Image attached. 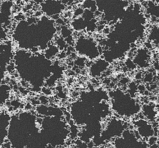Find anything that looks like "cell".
<instances>
[{
  "label": "cell",
  "instance_id": "e0dca14e",
  "mask_svg": "<svg viewBox=\"0 0 159 148\" xmlns=\"http://www.w3.org/2000/svg\"><path fill=\"white\" fill-rule=\"evenodd\" d=\"M13 7L14 3L12 0H3L0 4V12L5 16L11 18Z\"/></svg>",
  "mask_w": 159,
  "mask_h": 148
},
{
  "label": "cell",
  "instance_id": "8992f818",
  "mask_svg": "<svg viewBox=\"0 0 159 148\" xmlns=\"http://www.w3.org/2000/svg\"><path fill=\"white\" fill-rule=\"evenodd\" d=\"M73 48L79 56L91 61L100 57L102 52L100 45L93 37L84 34L75 39Z\"/></svg>",
  "mask_w": 159,
  "mask_h": 148
},
{
  "label": "cell",
  "instance_id": "44dd1931",
  "mask_svg": "<svg viewBox=\"0 0 159 148\" xmlns=\"http://www.w3.org/2000/svg\"><path fill=\"white\" fill-rule=\"evenodd\" d=\"M54 43L56 44V45L59 48L60 50L65 49V48L67 46V43L66 40L60 36L56 38V40Z\"/></svg>",
  "mask_w": 159,
  "mask_h": 148
},
{
  "label": "cell",
  "instance_id": "3957f363",
  "mask_svg": "<svg viewBox=\"0 0 159 148\" xmlns=\"http://www.w3.org/2000/svg\"><path fill=\"white\" fill-rule=\"evenodd\" d=\"M39 131L35 114L23 111L11 117L7 139L12 148H27L30 139Z\"/></svg>",
  "mask_w": 159,
  "mask_h": 148
},
{
  "label": "cell",
  "instance_id": "7c38bea8",
  "mask_svg": "<svg viewBox=\"0 0 159 148\" xmlns=\"http://www.w3.org/2000/svg\"><path fill=\"white\" fill-rule=\"evenodd\" d=\"M3 51L0 52V79H2L7 72L8 65L12 62L14 52L11 42L6 41Z\"/></svg>",
  "mask_w": 159,
  "mask_h": 148
},
{
  "label": "cell",
  "instance_id": "ffe728a7",
  "mask_svg": "<svg viewBox=\"0 0 159 148\" xmlns=\"http://www.w3.org/2000/svg\"><path fill=\"white\" fill-rule=\"evenodd\" d=\"M81 6L84 9H89L94 12L98 11L95 0H83Z\"/></svg>",
  "mask_w": 159,
  "mask_h": 148
},
{
  "label": "cell",
  "instance_id": "603a6c76",
  "mask_svg": "<svg viewBox=\"0 0 159 148\" xmlns=\"http://www.w3.org/2000/svg\"><path fill=\"white\" fill-rule=\"evenodd\" d=\"M84 9L81 6H78L76 7L73 11V16L74 17H81L83 13Z\"/></svg>",
  "mask_w": 159,
  "mask_h": 148
},
{
  "label": "cell",
  "instance_id": "2e32d148",
  "mask_svg": "<svg viewBox=\"0 0 159 148\" xmlns=\"http://www.w3.org/2000/svg\"><path fill=\"white\" fill-rule=\"evenodd\" d=\"M11 96V87L7 83L0 84V107L6 104Z\"/></svg>",
  "mask_w": 159,
  "mask_h": 148
},
{
  "label": "cell",
  "instance_id": "5bb4252c",
  "mask_svg": "<svg viewBox=\"0 0 159 148\" xmlns=\"http://www.w3.org/2000/svg\"><path fill=\"white\" fill-rule=\"evenodd\" d=\"M86 21L81 16L74 17L70 22V27L73 31L81 32L86 30Z\"/></svg>",
  "mask_w": 159,
  "mask_h": 148
},
{
  "label": "cell",
  "instance_id": "9a60e30c",
  "mask_svg": "<svg viewBox=\"0 0 159 148\" xmlns=\"http://www.w3.org/2000/svg\"><path fill=\"white\" fill-rule=\"evenodd\" d=\"M60 51V50L56 45V44L52 42L46 47V49L43 51L42 53L45 58L52 61L59 55Z\"/></svg>",
  "mask_w": 159,
  "mask_h": 148
},
{
  "label": "cell",
  "instance_id": "83f0119b",
  "mask_svg": "<svg viewBox=\"0 0 159 148\" xmlns=\"http://www.w3.org/2000/svg\"><path fill=\"white\" fill-rule=\"evenodd\" d=\"M157 137H158V139H159V128L157 131Z\"/></svg>",
  "mask_w": 159,
  "mask_h": 148
},
{
  "label": "cell",
  "instance_id": "ba28073f",
  "mask_svg": "<svg viewBox=\"0 0 159 148\" xmlns=\"http://www.w3.org/2000/svg\"><path fill=\"white\" fill-rule=\"evenodd\" d=\"M66 6L61 0H45L40 5V9L42 15L53 20L57 19L63 13Z\"/></svg>",
  "mask_w": 159,
  "mask_h": 148
},
{
  "label": "cell",
  "instance_id": "7402d4cb",
  "mask_svg": "<svg viewBox=\"0 0 159 148\" xmlns=\"http://www.w3.org/2000/svg\"><path fill=\"white\" fill-rule=\"evenodd\" d=\"M7 32L5 30V28H4V26L0 24V39L1 40H6V38H7Z\"/></svg>",
  "mask_w": 159,
  "mask_h": 148
},
{
  "label": "cell",
  "instance_id": "484cf974",
  "mask_svg": "<svg viewBox=\"0 0 159 148\" xmlns=\"http://www.w3.org/2000/svg\"><path fill=\"white\" fill-rule=\"evenodd\" d=\"M35 4H39V6L45 1V0H32Z\"/></svg>",
  "mask_w": 159,
  "mask_h": 148
},
{
  "label": "cell",
  "instance_id": "52a82bcc",
  "mask_svg": "<svg viewBox=\"0 0 159 148\" xmlns=\"http://www.w3.org/2000/svg\"><path fill=\"white\" fill-rule=\"evenodd\" d=\"M127 129L125 122L121 118L118 117L110 118L102 128L101 136L104 142L114 140L121 137Z\"/></svg>",
  "mask_w": 159,
  "mask_h": 148
},
{
  "label": "cell",
  "instance_id": "cb8c5ba5",
  "mask_svg": "<svg viewBox=\"0 0 159 148\" xmlns=\"http://www.w3.org/2000/svg\"><path fill=\"white\" fill-rule=\"evenodd\" d=\"M61 2L65 5H71L72 4H74L75 2H76L80 1H83V0H61Z\"/></svg>",
  "mask_w": 159,
  "mask_h": 148
},
{
  "label": "cell",
  "instance_id": "8fae6325",
  "mask_svg": "<svg viewBox=\"0 0 159 148\" xmlns=\"http://www.w3.org/2000/svg\"><path fill=\"white\" fill-rule=\"evenodd\" d=\"M110 63L102 57H99L91 62L88 67V73L93 78L102 76L109 69Z\"/></svg>",
  "mask_w": 159,
  "mask_h": 148
},
{
  "label": "cell",
  "instance_id": "6da1fadb",
  "mask_svg": "<svg viewBox=\"0 0 159 148\" xmlns=\"http://www.w3.org/2000/svg\"><path fill=\"white\" fill-rule=\"evenodd\" d=\"M57 32L55 20L42 15L37 19L32 17L17 21L12 38L18 49L37 53L43 51L52 42Z\"/></svg>",
  "mask_w": 159,
  "mask_h": 148
},
{
  "label": "cell",
  "instance_id": "f1b7e54d",
  "mask_svg": "<svg viewBox=\"0 0 159 148\" xmlns=\"http://www.w3.org/2000/svg\"><path fill=\"white\" fill-rule=\"evenodd\" d=\"M53 148H57V147H53Z\"/></svg>",
  "mask_w": 159,
  "mask_h": 148
},
{
  "label": "cell",
  "instance_id": "ac0fdd59",
  "mask_svg": "<svg viewBox=\"0 0 159 148\" xmlns=\"http://www.w3.org/2000/svg\"><path fill=\"white\" fill-rule=\"evenodd\" d=\"M146 11L147 14L155 20L159 19V4L150 1L147 4Z\"/></svg>",
  "mask_w": 159,
  "mask_h": 148
},
{
  "label": "cell",
  "instance_id": "4fadbf2b",
  "mask_svg": "<svg viewBox=\"0 0 159 148\" xmlns=\"http://www.w3.org/2000/svg\"><path fill=\"white\" fill-rule=\"evenodd\" d=\"M140 113H142L143 118L149 121L154 120L157 114L155 106L152 103H147L143 105L141 107Z\"/></svg>",
  "mask_w": 159,
  "mask_h": 148
},
{
  "label": "cell",
  "instance_id": "277c9868",
  "mask_svg": "<svg viewBox=\"0 0 159 148\" xmlns=\"http://www.w3.org/2000/svg\"><path fill=\"white\" fill-rule=\"evenodd\" d=\"M110 106L117 117L131 118L140 113L141 106L135 97L122 89H115L109 93Z\"/></svg>",
  "mask_w": 159,
  "mask_h": 148
},
{
  "label": "cell",
  "instance_id": "5b68a950",
  "mask_svg": "<svg viewBox=\"0 0 159 148\" xmlns=\"http://www.w3.org/2000/svg\"><path fill=\"white\" fill-rule=\"evenodd\" d=\"M40 126V132L45 141L54 147L64 144L70 135V128L61 117L45 116Z\"/></svg>",
  "mask_w": 159,
  "mask_h": 148
},
{
  "label": "cell",
  "instance_id": "7a4b0ae2",
  "mask_svg": "<svg viewBox=\"0 0 159 148\" xmlns=\"http://www.w3.org/2000/svg\"><path fill=\"white\" fill-rule=\"evenodd\" d=\"M13 62L20 78L35 91L42 90L52 73L53 62L39 52L18 49L14 53Z\"/></svg>",
  "mask_w": 159,
  "mask_h": 148
},
{
  "label": "cell",
  "instance_id": "30bf717a",
  "mask_svg": "<svg viewBox=\"0 0 159 148\" xmlns=\"http://www.w3.org/2000/svg\"><path fill=\"white\" fill-rule=\"evenodd\" d=\"M132 53L131 58L137 68L140 69H146L149 67L151 61V55L149 49L143 47L134 49V50H129Z\"/></svg>",
  "mask_w": 159,
  "mask_h": 148
},
{
  "label": "cell",
  "instance_id": "9c48e42d",
  "mask_svg": "<svg viewBox=\"0 0 159 148\" xmlns=\"http://www.w3.org/2000/svg\"><path fill=\"white\" fill-rule=\"evenodd\" d=\"M134 132L137 136L142 139L148 140L155 136V131L150 121L143 118H138L134 122Z\"/></svg>",
  "mask_w": 159,
  "mask_h": 148
},
{
  "label": "cell",
  "instance_id": "4316f807",
  "mask_svg": "<svg viewBox=\"0 0 159 148\" xmlns=\"http://www.w3.org/2000/svg\"><path fill=\"white\" fill-rule=\"evenodd\" d=\"M157 147L159 148V139H158V141L157 142Z\"/></svg>",
  "mask_w": 159,
  "mask_h": 148
},
{
  "label": "cell",
  "instance_id": "d4e9b609",
  "mask_svg": "<svg viewBox=\"0 0 159 148\" xmlns=\"http://www.w3.org/2000/svg\"><path fill=\"white\" fill-rule=\"evenodd\" d=\"M4 47H5V43L0 39V52L3 51V50L4 49Z\"/></svg>",
  "mask_w": 159,
  "mask_h": 148
},
{
  "label": "cell",
  "instance_id": "d6986e66",
  "mask_svg": "<svg viewBox=\"0 0 159 148\" xmlns=\"http://www.w3.org/2000/svg\"><path fill=\"white\" fill-rule=\"evenodd\" d=\"M148 39L152 44H159V25H155L151 27L148 33Z\"/></svg>",
  "mask_w": 159,
  "mask_h": 148
}]
</instances>
